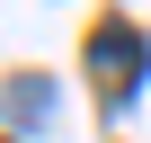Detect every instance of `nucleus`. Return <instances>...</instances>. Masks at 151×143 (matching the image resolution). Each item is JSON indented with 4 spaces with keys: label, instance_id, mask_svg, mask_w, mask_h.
I'll return each mask as SVG.
<instances>
[{
    "label": "nucleus",
    "instance_id": "2",
    "mask_svg": "<svg viewBox=\"0 0 151 143\" xmlns=\"http://www.w3.org/2000/svg\"><path fill=\"white\" fill-rule=\"evenodd\" d=\"M45 98H53V90H45V81H27V72L9 81V116H45Z\"/></svg>",
    "mask_w": 151,
    "mask_h": 143
},
{
    "label": "nucleus",
    "instance_id": "1",
    "mask_svg": "<svg viewBox=\"0 0 151 143\" xmlns=\"http://www.w3.org/2000/svg\"><path fill=\"white\" fill-rule=\"evenodd\" d=\"M89 81H98V98H107V107H124V98H133V81H142V36H133L124 18H107V27L89 36Z\"/></svg>",
    "mask_w": 151,
    "mask_h": 143
}]
</instances>
